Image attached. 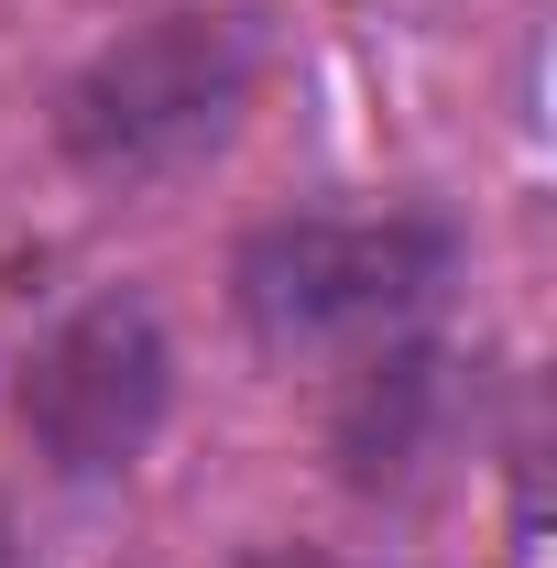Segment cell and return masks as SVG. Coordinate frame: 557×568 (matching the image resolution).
Instances as JSON below:
<instances>
[{"instance_id": "cell-1", "label": "cell", "mask_w": 557, "mask_h": 568, "mask_svg": "<svg viewBox=\"0 0 557 568\" xmlns=\"http://www.w3.org/2000/svg\"><path fill=\"white\" fill-rule=\"evenodd\" d=\"M459 274V230L437 209H306L263 219L230 263V306L263 361L394 351Z\"/></svg>"}, {"instance_id": "cell-2", "label": "cell", "mask_w": 557, "mask_h": 568, "mask_svg": "<svg viewBox=\"0 0 557 568\" xmlns=\"http://www.w3.org/2000/svg\"><path fill=\"white\" fill-rule=\"evenodd\" d=\"M241 99H252V33L230 11H153L67 77L55 142H67V164L110 175V186H153V175L219 153Z\"/></svg>"}, {"instance_id": "cell-3", "label": "cell", "mask_w": 557, "mask_h": 568, "mask_svg": "<svg viewBox=\"0 0 557 568\" xmlns=\"http://www.w3.org/2000/svg\"><path fill=\"white\" fill-rule=\"evenodd\" d=\"M175 405V339L142 295H88L67 306L33 351H22V383H11V416L44 448V470L67 481H110L153 448V426Z\"/></svg>"}, {"instance_id": "cell-4", "label": "cell", "mask_w": 557, "mask_h": 568, "mask_svg": "<svg viewBox=\"0 0 557 568\" xmlns=\"http://www.w3.org/2000/svg\"><path fill=\"white\" fill-rule=\"evenodd\" d=\"M230 568H361V558H328V547H252V558H230Z\"/></svg>"}, {"instance_id": "cell-5", "label": "cell", "mask_w": 557, "mask_h": 568, "mask_svg": "<svg viewBox=\"0 0 557 568\" xmlns=\"http://www.w3.org/2000/svg\"><path fill=\"white\" fill-rule=\"evenodd\" d=\"M0 568H11V514H0Z\"/></svg>"}]
</instances>
